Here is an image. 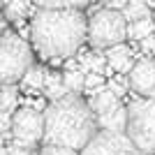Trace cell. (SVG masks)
<instances>
[{
	"instance_id": "1",
	"label": "cell",
	"mask_w": 155,
	"mask_h": 155,
	"mask_svg": "<svg viewBox=\"0 0 155 155\" xmlns=\"http://www.w3.org/2000/svg\"><path fill=\"white\" fill-rule=\"evenodd\" d=\"M88 32L86 14L77 7H39L30 21V39L44 60L72 58Z\"/></svg>"
},
{
	"instance_id": "2",
	"label": "cell",
	"mask_w": 155,
	"mask_h": 155,
	"mask_svg": "<svg viewBox=\"0 0 155 155\" xmlns=\"http://www.w3.org/2000/svg\"><path fill=\"white\" fill-rule=\"evenodd\" d=\"M97 130L100 125L95 111L77 93H67L60 100H53L44 109V134H42L44 143L79 150Z\"/></svg>"
},
{
	"instance_id": "3",
	"label": "cell",
	"mask_w": 155,
	"mask_h": 155,
	"mask_svg": "<svg viewBox=\"0 0 155 155\" xmlns=\"http://www.w3.org/2000/svg\"><path fill=\"white\" fill-rule=\"evenodd\" d=\"M32 65V49L16 32L5 30L0 35V86L16 84Z\"/></svg>"
},
{
	"instance_id": "4",
	"label": "cell",
	"mask_w": 155,
	"mask_h": 155,
	"mask_svg": "<svg viewBox=\"0 0 155 155\" xmlns=\"http://www.w3.org/2000/svg\"><path fill=\"white\" fill-rule=\"evenodd\" d=\"M125 132L143 155H155V97H141L127 107Z\"/></svg>"
},
{
	"instance_id": "5",
	"label": "cell",
	"mask_w": 155,
	"mask_h": 155,
	"mask_svg": "<svg viewBox=\"0 0 155 155\" xmlns=\"http://www.w3.org/2000/svg\"><path fill=\"white\" fill-rule=\"evenodd\" d=\"M127 37V21L123 19L120 9H97L88 19V32L86 39L95 49H109L114 44H120Z\"/></svg>"
},
{
	"instance_id": "6",
	"label": "cell",
	"mask_w": 155,
	"mask_h": 155,
	"mask_svg": "<svg viewBox=\"0 0 155 155\" xmlns=\"http://www.w3.org/2000/svg\"><path fill=\"white\" fill-rule=\"evenodd\" d=\"M81 155H143L127 137V132H114V130H97L86 141Z\"/></svg>"
},
{
	"instance_id": "7",
	"label": "cell",
	"mask_w": 155,
	"mask_h": 155,
	"mask_svg": "<svg viewBox=\"0 0 155 155\" xmlns=\"http://www.w3.org/2000/svg\"><path fill=\"white\" fill-rule=\"evenodd\" d=\"M42 134H44V114H39L35 107H23V109L14 111L12 116L14 143L35 148L42 141Z\"/></svg>"
},
{
	"instance_id": "8",
	"label": "cell",
	"mask_w": 155,
	"mask_h": 155,
	"mask_svg": "<svg viewBox=\"0 0 155 155\" xmlns=\"http://www.w3.org/2000/svg\"><path fill=\"white\" fill-rule=\"evenodd\" d=\"M127 74L134 93H139L141 97H155V58H141L132 65Z\"/></svg>"
},
{
	"instance_id": "9",
	"label": "cell",
	"mask_w": 155,
	"mask_h": 155,
	"mask_svg": "<svg viewBox=\"0 0 155 155\" xmlns=\"http://www.w3.org/2000/svg\"><path fill=\"white\" fill-rule=\"evenodd\" d=\"M107 63L111 65V70L118 72V74H127L134 65V51L125 46L123 42L120 44H114L107 49Z\"/></svg>"
},
{
	"instance_id": "10",
	"label": "cell",
	"mask_w": 155,
	"mask_h": 155,
	"mask_svg": "<svg viewBox=\"0 0 155 155\" xmlns=\"http://www.w3.org/2000/svg\"><path fill=\"white\" fill-rule=\"evenodd\" d=\"M97 125L102 130H114V132H125L127 127V109L125 107H114L111 111L102 114V116H97Z\"/></svg>"
},
{
	"instance_id": "11",
	"label": "cell",
	"mask_w": 155,
	"mask_h": 155,
	"mask_svg": "<svg viewBox=\"0 0 155 155\" xmlns=\"http://www.w3.org/2000/svg\"><path fill=\"white\" fill-rule=\"evenodd\" d=\"M88 104H91V109L95 111V116H102V114L111 111L114 107H118L120 102H118V97L114 95L109 88L100 86V88H95V91H93V100H91Z\"/></svg>"
},
{
	"instance_id": "12",
	"label": "cell",
	"mask_w": 155,
	"mask_h": 155,
	"mask_svg": "<svg viewBox=\"0 0 155 155\" xmlns=\"http://www.w3.org/2000/svg\"><path fill=\"white\" fill-rule=\"evenodd\" d=\"M120 12H123V19L127 23H132V21L150 16V5H148V0H127V5Z\"/></svg>"
},
{
	"instance_id": "13",
	"label": "cell",
	"mask_w": 155,
	"mask_h": 155,
	"mask_svg": "<svg viewBox=\"0 0 155 155\" xmlns=\"http://www.w3.org/2000/svg\"><path fill=\"white\" fill-rule=\"evenodd\" d=\"M30 2L32 0H9L5 2V19L7 21H14V23H19V21L26 19V14L30 12Z\"/></svg>"
},
{
	"instance_id": "14",
	"label": "cell",
	"mask_w": 155,
	"mask_h": 155,
	"mask_svg": "<svg viewBox=\"0 0 155 155\" xmlns=\"http://www.w3.org/2000/svg\"><path fill=\"white\" fill-rule=\"evenodd\" d=\"M155 32V21L153 16H146V19H139V21H132V23H127V37L132 39H143L148 37V35H153Z\"/></svg>"
},
{
	"instance_id": "15",
	"label": "cell",
	"mask_w": 155,
	"mask_h": 155,
	"mask_svg": "<svg viewBox=\"0 0 155 155\" xmlns=\"http://www.w3.org/2000/svg\"><path fill=\"white\" fill-rule=\"evenodd\" d=\"M44 74L46 70L37 67V65H30L23 74V86H26L28 91H37V88H44Z\"/></svg>"
},
{
	"instance_id": "16",
	"label": "cell",
	"mask_w": 155,
	"mask_h": 155,
	"mask_svg": "<svg viewBox=\"0 0 155 155\" xmlns=\"http://www.w3.org/2000/svg\"><path fill=\"white\" fill-rule=\"evenodd\" d=\"M63 84L70 88L72 93H79L84 91V84H86V74L81 70H67L63 74Z\"/></svg>"
},
{
	"instance_id": "17",
	"label": "cell",
	"mask_w": 155,
	"mask_h": 155,
	"mask_svg": "<svg viewBox=\"0 0 155 155\" xmlns=\"http://www.w3.org/2000/svg\"><path fill=\"white\" fill-rule=\"evenodd\" d=\"M0 104H2V111H12L16 107V86L14 84H5L0 88Z\"/></svg>"
},
{
	"instance_id": "18",
	"label": "cell",
	"mask_w": 155,
	"mask_h": 155,
	"mask_svg": "<svg viewBox=\"0 0 155 155\" xmlns=\"http://www.w3.org/2000/svg\"><path fill=\"white\" fill-rule=\"evenodd\" d=\"M32 2L37 7H77V9H81L91 0H32Z\"/></svg>"
},
{
	"instance_id": "19",
	"label": "cell",
	"mask_w": 155,
	"mask_h": 155,
	"mask_svg": "<svg viewBox=\"0 0 155 155\" xmlns=\"http://www.w3.org/2000/svg\"><path fill=\"white\" fill-rule=\"evenodd\" d=\"M67 93H72V91L63 84V81H60V84H53V86H46V88H44V95L49 97L51 102H53V100H60V97H65Z\"/></svg>"
},
{
	"instance_id": "20",
	"label": "cell",
	"mask_w": 155,
	"mask_h": 155,
	"mask_svg": "<svg viewBox=\"0 0 155 155\" xmlns=\"http://www.w3.org/2000/svg\"><path fill=\"white\" fill-rule=\"evenodd\" d=\"M104 84V77L100 74V72H86V84H84V88H86V93H91L93 95V91L95 88H100V86Z\"/></svg>"
},
{
	"instance_id": "21",
	"label": "cell",
	"mask_w": 155,
	"mask_h": 155,
	"mask_svg": "<svg viewBox=\"0 0 155 155\" xmlns=\"http://www.w3.org/2000/svg\"><path fill=\"white\" fill-rule=\"evenodd\" d=\"M39 155H79L77 148H67V146H56V143H44V148Z\"/></svg>"
},
{
	"instance_id": "22",
	"label": "cell",
	"mask_w": 155,
	"mask_h": 155,
	"mask_svg": "<svg viewBox=\"0 0 155 155\" xmlns=\"http://www.w3.org/2000/svg\"><path fill=\"white\" fill-rule=\"evenodd\" d=\"M0 134L12 137V111H0Z\"/></svg>"
},
{
	"instance_id": "23",
	"label": "cell",
	"mask_w": 155,
	"mask_h": 155,
	"mask_svg": "<svg viewBox=\"0 0 155 155\" xmlns=\"http://www.w3.org/2000/svg\"><path fill=\"white\" fill-rule=\"evenodd\" d=\"M107 88H109L116 97H123V95H125V79H123V77L114 79V81H109V86H107Z\"/></svg>"
},
{
	"instance_id": "24",
	"label": "cell",
	"mask_w": 155,
	"mask_h": 155,
	"mask_svg": "<svg viewBox=\"0 0 155 155\" xmlns=\"http://www.w3.org/2000/svg\"><path fill=\"white\" fill-rule=\"evenodd\" d=\"M104 65H107V56H104V53H93V65H91V70L102 74V72H104Z\"/></svg>"
},
{
	"instance_id": "25",
	"label": "cell",
	"mask_w": 155,
	"mask_h": 155,
	"mask_svg": "<svg viewBox=\"0 0 155 155\" xmlns=\"http://www.w3.org/2000/svg\"><path fill=\"white\" fill-rule=\"evenodd\" d=\"M7 153L9 155H32V148H26V146H19V143H9L7 146Z\"/></svg>"
},
{
	"instance_id": "26",
	"label": "cell",
	"mask_w": 155,
	"mask_h": 155,
	"mask_svg": "<svg viewBox=\"0 0 155 155\" xmlns=\"http://www.w3.org/2000/svg\"><path fill=\"white\" fill-rule=\"evenodd\" d=\"M139 44H141V49H143L146 53H153V51H155V35H148V37L139 39Z\"/></svg>"
},
{
	"instance_id": "27",
	"label": "cell",
	"mask_w": 155,
	"mask_h": 155,
	"mask_svg": "<svg viewBox=\"0 0 155 155\" xmlns=\"http://www.w3.org/2000/svg\"><path fill=\"white\" fill-rule=\"evenodd\" d=\"M104 7H109V9H123L127 5V0H102Z\"/></svg>"
},
{
	"instance_id": "28",
	"label": "cell",
	"mask_w": 155,
	"mask_h": 155,
	"mask_svg": "<svg viewBox=\"0 0 155 155\" xmlns=\"http://www.w3.org/2000/svg\"><path fill=\"white\" fill-rule=\"evenodd\" d=\"M5 26H7V19H5V14H0V35L5 32Z\"/></svg>"
},
{
	"instance_id": "29",
	"label": "cell",
	"mask_w": 155,
	"mask_h": 155,
	"mask_svg": "<svg viewBox=\"0 0 155 155\" xmlns=\"http://www.w3.org/2000/svg\"><path fill=\"white\" fill-rule=\"evenodd\" d=\"M5 146V134H0V148Z\"/></svg>"
},
{
	"instance_id": "30",
	"label": "cell",
	"mask_w": 155,
	"mask_h": 155,
	"mask_svg": "<svg viewBox=\"0 0 155 155\" xmlns=\"http://www.w3.org/2000/svg\"><path fill=\"white\" fill-rule=\"evenodd\" d=\"M0 155H9V153H7V148H5V146L0 148Z\"/></svg>"
},
{
	"instance_id": "31",
	"label": "cell",
	"mask_w": 155,
	"mask_h": 155,
	"mask_svg": "<svg viewBox=\"0 0 155 155\" xmlns=\"http://www.w3.org/2000/svg\"><path fill=\"white\" fill-rule=\"evenodd\" d=\"M5 2H9V0H2V5H5Z\"/></svg>"
},
{
	"instance_id": "32",
	"label": "cell",
	"mask_w": 155,
	"mask_h": 155,
	"mask_svg": "<svg viewBox=\"0 0 155 155\" xmlns=\"http://www.w3.org/2000/svg\"><path fill=\"white\" fill-rule=\"evenodd\" d=\"M153 21H155V12H153Z\"/></svg>"
},
{
	"instance_id": "33",
	"label": "cell",
	"mask_w": 155,
	"mask_h": 155,
	"mask_svg": "<svg viewBox=\"0 0 155 155\" xmlns=\"http://www.w3.org/2000/svg\"><path fill=\"white\" fill-rule=\"evenodd\" d=\"M0 111H2V104H0Z\"/></svg>"
},
{
	"instance_id": "34",
	"label": "cell",
	"mask_w": 155,
	"mask_h": 155,
	"mask_svg": "<svg viewBox=\"0 0 155 155\" xmlns=\"http://www.w3.org/2000/svg\"><path fill=\"white\" fill-rule=\"evenodd\" d=\"M0 7H2V0H0Z\"/></svg>"
}]
</instances>
